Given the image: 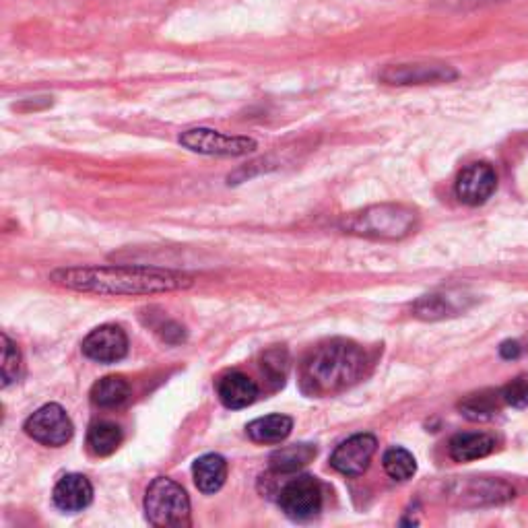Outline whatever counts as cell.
<instances>
[{"mask_svg": "<svg viewBox=\"0 0 528 528\" xmlns=\"http://www.w3.org/2000/svg\"><path fill=\"white\" fill-rule=\"evenodd\" d=\"M50 281L64 289L106 297L159 295L184 291L194 285V279L180 271L157 267H118V264L56 269L50 275Z\"/></svg>", "mask_w": 528, "mask_h": 528, "instance_id": "6da1fadb", "label": "cell"}, {"mask_svg": "<svg viewBox=\"0 0 528 528\" xmlns=\"http://www.w3.org/2000/svg\"><path fill=\"white\" fill-rule=\"evenodd\" d=\"M368 370V355L359 345L335 339L318 345L302 366V390L310 396H333L357 384Z\"/></svg>", "mask_w": 528, "mask_h": 528, "instance_id": "7a4b0ae2", "label": "cell"}, {"mask_svg": "<svg viewBox=\"0 0 528 528\" xmlns=\"http://www.w3.org/2000/svg\"><path fill=\"white\" fill-rule=\"evenodd\" d=\"M419 215L405 205H374L359 213H351L341 221L349 234L374 238V240H401L413 234Z\"/></svg>", "mask_w": 528, "mask_h": 528, "instance_id": "3957f363", "label": "cell"}, {"mask_svg": "<svg viewBox=\"0 0 528 528\" xmlns=\"http://www.w3.org/2000/svg\"><path fill=\"white\" fill-rule=\"evenodd\" d=\"M145 514L153 526H188V493L172 479L157 477L145 493Z\"/></svg>", "mask_w": 528, "mask_h": 528, "instance_id": "277c9868", "label": "cell"}, {"mask_svg": "<svg viewBox=\"0 0 528 528\" xmlns=\"http://www.w3.org/2000/svg\"><path fill=\"white\" fill-rule=\"evenodd\" d=\"M180 145L192 153L215 157H242L256 151V141L250 137H231L213 128H190L180 135Z\"/></svg>", "mask_w": 528, "mask_h": 528, "instance_id": "5b68a950", "label": "cell"}, {"mask_svg": "<svg viewBox=\"0 0 528 528\" xmlns=\"http://www.w3.org/2000/svg\"><path fill=\"white\" fill-rule=\"evenodd\" d=\"M25 434L44 446L58 448L73 438V421L60 405L50 403L25 421Z\"/></svg>", "mask_w": 528, "mask_h": 528, "instance_id": "8992f818", "label": "cell"}, {"mask_svg": "<svg viewBox=\"0 0 528 528\" xmlns=\"http://www.w3.org/2000/svg\"><path fill=\"white\" fill-rule=\"evenodd\" d=\"M458 73L444 62H407L390 64L380 73V81L394 87L407 85H436L454 81Z\"/></svg>", "mask_w": 528, "mask_h": 528, "instance_id": "52a82bcc", "label": "cell"}, {"mask_svg": "<svg viewBox=\"0 0 528 528\" xmlns=\"http://www.w3.org/2000/svg\"><path fill=\"white\" fill-rule=\"evenodd\" d=\"M279 506L291 520H310L322 508V489L312 477H297L285 483L279 493Z\"/></svg>", "mask_w": 528, "mask_h": 528, "instance_id": "ba28073f", "label": "cell"}, {"mask_svg": "<svg viewBox=\"0 0 528 528\" xmlns=\"http://www.w3.org/2000/svg\"><path fill=\"white\" fill-rule=\"evenodd\" d=\"M495 188H498V174L485 161H475L467 165L456 178L454 192L456 198L462 205L469 207H479L487 203L493 196Z\"/></svg>", "mask_w": 528, "mask_h": 528, "instance_id": "9c48e42d", "label": "cell"}, {"mask_svg": "<svg viewBox=\"0 0 528 528\" xmlns=\"http://www.w3.org/2000/svg\"><path fill=\"white\" fill-rule=\"evenodd\" d=\"M376 448L378 440L372 434H355L335 448L330 456V467L341 475L357 477L370 467Z\"/></svg>", "mask_w": 528, "mask_h": 528, "instance_id": "30bf717a", "label": "cell"}, {"mask_svg": "<svg viewBox=\"0 0 528 528\" xmlns=\"http://www.w3.org/2000/svg\"><path fill=\"white\" fill-rule=\"evenodd\" d=\"M83 355L97 363H116L128 353V337L116 324H104L85 337Z\"/></svg>", "mask_w": 528, "mask_h": 528, "instance_id": "8fae6325", "label": "cell"}, {"mask_svg": "<svg viewBox=\"0 0 528 528\" xmlns=\"http://www.w3.org/2000/svg\"><path fill=\"white\" fill-rule=\"evenodd\" d=\"M93 500V487L85 475H64L52 493V502L62 512H81Z\"/></svg>", "mask_w": 528, "mask_h": 528, "instance_id": "7c38bea8", "label": "cell"}, {"mask_svg": "<svg viewBox=\"0 0 528 528\" xmlns=\"http://www.w3.org/2000/svg\"><path fill=\"white\" fill-rule=\"evenodd\" d=\"M217 394L227 409H246L256 401L258 386L242 372H229L217 382Z\"/></svg>", "mask_w": 528, "mask_h": 528, "instance_id": "4fadbf2b", "label": "cell"}, {"mask_svg": "<svg viewBox=\"0 0 528 528\" xmlns=\"http://www.w3.org/2000/svg\"><path fill=\"white\" fill-rule=\"evenodd\" d=\"M462 502L471 500L473 506H489V504H502L514 498V489L502 481H489V479H473L469 483H462V489L456 491Z\"/></svg>", "mask_w": 528, "mask_h": 528, "instance_id": "5bb4252c", "label": "cell"}, {"mask_svg": "<svg viewBox=\"0 0 528 528\" xmlns=\"http://www.w3.org/2000/svg\"><path fill=\"white\" fill-rule=\"evenodd\" d=\"M495 450V438L483 432L458 434L450 440L448 452L456 462H471L489 456Z\"/></svg>", "mask_w": 528, "mask_h": 528, "instance_id": "9a60e30c", "label": "cell"}, {"mask_svg": "<svg viewBox=\"0 0 528 528\" xmlns=\"http://www.w3.org/2000/svg\"><path fill=\"white\" fill-rule=\"evenodd\" d=\"M293 419L287 415H267L248 423V438L256 444H281L289 438Z\"/></svg>", "mask_w": 528, "mask_h": 528, "instance_id": "2e32d148", "label": "cell"}, {"mask_svg": "<svg viewBox=\"0 0 528 528\" xmlns=\"http://www.w3.org/2000/svg\"><path fill=\"white\" fill-rule=\"evenodd\" d=\"M192 477L203 493H215L227 479V462L219 454H205L194 462Z\"/></svg>", "mask_w": 528, "mask_h": 528, "instance_id": "e0dca14e", "label": "cell"}, {"mask_svg": "<svg viewBox=\"0 0 528 528\" xmlns=\"http://www.w3.org/2000/svg\"><path fill=\"white\" fill-rule=\"evenodd\" d=\"M130 386L122 376H106L91 388L93 405L102 409H116L128 401Z\"/></svg>", "mask_w": 528, "mask_h": 528, "instance_id": "ac0fdd59", "label": "cell"}, {"mask_svg": "<svg viewBox=\"0 0 528 528\" xmlns=\"http://www.w3.org/2000/svg\"><path fill=\"white\" fill-rule=\"evenodd\" d=\"M460 310H465V304L458 297L444 293L425 295L413 306V314L421 320H442L448 316H456Z\"/></svg>", "mask_w": 528, "mask_h": 528, "instance_id": "d6986e66", "label": "cell"}, {"mask_svg": "<svg viewBox=\"0 0 528 528\" xmlns=\"http://www.w3.org/2000/svg\"><path fill=\"white\" fill-rule=\"evenodd\" d=\"M316 456V448L310 444H295V446H285L273 452L271 456V469L275 473H295L302 467L310 465L312 458Z\"/></svg>", "mask_w": 528, "mask_h": 528, "instance_id": "ffe728a7", "label": "cell"}, {"mask_svg": "<svg viewBox=\"0 0 528 528\" xmlns=\"http://www.w3.org/2000/svg\"><path fill=\"white\" fill-rule=\"evenodd\" d=\"M502 403H504L502 392L483 390L467 396V399L460 403V411L471 421H487L500 413Z\"/></svg>", "mask_w": 528, "mask_h": 528, "instance_id": "44dd1931", "label": "cell"}, {"mask_svg": "<svg viewBox=\"0 0 528 528\" xmlns=\"http://www.w3.org/2000/svg\"><path fill=\"white\" fill-rule=\"evenodd\" d=\"M122 444V429L116 423L102 421L91 425L87 434V446L95 456H110Z\"/></svg>", "mask_w": 528, "mask_h": 528, "instance_id": "7402d4cb", "label": "cell"}, {"mask_svg": "<svg viewBox=\"0 0 528 528\" xmlns=\"http://www.w3.org/2000/svg\"><path fill=\"white\" fill-rule=\"evenodd\" d=\"M384 471L394 481H409L417 473L415 456L405 448H390L382 458Z\"/></svg>", "mask_w": 528, "mask_h": 528, "instance_id": "603a6c76", "label": "cell"}, {"mask_svg": "<svg viewBox=\"0 0 528 528\" xmlns=\"http://www.w3.org/2000/svg\"><path fill=\"white\" fill-rule=\"evenodd\" d=\"M21 374V353L17 345L3 335V386H11Z\"/></svg>", "mask_w": 528, "mask_h": 528, "instance_id": "cb8c5ba5", "label": "cell"}, {"mask_svg": "<svg viewBox=\"0 0 528 528\" xmlns=\"http://www.w3.org/2000/svg\"><path fill=\"white\" fill-rule=\"evenodd\" d=\"M500 392H502V399L506 405L514 409H526L528 407V374L516 376Z\"/></svg>", "mask_w": 528, "mask_h": 528, "instance_id": "d4e9b609", "label": "cell"}, {"mask_svg": "<svg viewBox=\"0 0 528 528\" xmlns=\"http://www.w3.org/2000/svg\"><path fill=\"white\" fill-rule=\"evenodd\" d=\"M262 368H264V374L271 378V382L283 384V378H285V372H287V353L281 351V349L269 351L267 355H264Z\"/></svg>", "mask_w": 528, "mask_h": 528, "instance_id": "484cf974", "label": "cell"}, {"mask_svg": "<svg viewBox=\"0 0 528 528\" xmlns=\"http://www.w3.org/2000/svg\"><path fill=\"white\" fill-rule=\"evenodd\" d=\"M450 7H477V5H491L500 3V0H444Z\"/></svg>", "mask_w": 528, "mask_h": 528, "instance_id": "4316f807", "label": "cell"}, {"mask_svg": "<svg viewBox=\"0 0 528 528\" xmlns=\"http://www.w3.org/2000/svg\"><path fill=\"white\" fill-rule=\"evenodd\" d=\"M500 355H502L504 359H516V357L520 355V345H518L516 341H506V343H502V347H500Z\"/></svg>", "mask_w": 528, "mask_h": 528, "instance_id": "83f0119b", "label": "cell"}]
</instances>
